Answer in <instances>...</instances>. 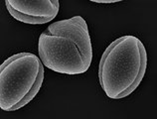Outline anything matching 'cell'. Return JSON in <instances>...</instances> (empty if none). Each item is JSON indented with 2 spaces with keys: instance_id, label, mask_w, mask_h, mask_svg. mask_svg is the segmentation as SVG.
I'll return each instance as SVG.
<instances>
[{
  "instance_id": "1",
  "label": "cell",
  "mask_w": 157,
  "mask_h": 119,
  "mask_svg": "<svg viewBox=\"0 0 157 119\" xmlns=\"http://www.w3.org/2000/svg\"><path fill=\"white\" fill-rule=\"evenodd\" d=\"M38 54L51 71L68 76L85 73L93 61L89 27L82 16L54 22L38 40Z\"/></svg>"
},
{
  "instance_id": "2",
  "label": "cell",
  "mask_w": 157,
  "mask_h": 119,
  "mask_svg": "<svg viewBox=\"0 0 157 119\" xmlns=\"http://www.w3.org/2000/svg\"><path fill=\"white\" fill-rule=\"evenodd\" d=\"M147 68L143 43L132 35L121 36L106 47L98 65V80L110 99H121L138 87Z\"/></svg>"
},
{
  "instance_id": "3",
  "label": "cell",
  "mask_w": 157,
  "mask_h": 119,
  "mask_svg": "<svg viewBox=\"0 0 157 119\" xmlns=\"http://www.w3.org/2000/svg\"><path fill=\"white\" fill-rule=\"evenodd\" d=\"M44 65L35 54L21 52L0 65V107L15 111L34 99L43 84Z\"/></svg>"
},
{
  "instance_id": "4",
  "label": "cell",
  "mask_w": 157,
  "mask_h": 119,
  "mask_svg": "<svg viewBox=\"0 0 157 119\" xmlns=\"http://www.w3.org/2000/svg\"><path fill=\"white\" fill-rule=\"evenodd\" d=\"M7 11L19 22L41 25L56 18L59 0H5Z\"/></svg>"
},
{
  "instance_id": "5",
  "label": "cell",
  "mask_w": 157,
  "mask_h": 119,
  "mask_svg": "<svg viewBox=\"0 0 157 119\" xmlns=\"http://www.w3.org/2000/svg\"><path fill=\"white\" fill-rule=\"evenodd\" d=\"M89 1L98 4H113V3L121 2L123 0H89Z\"/></svg>"
}]
</instances>
